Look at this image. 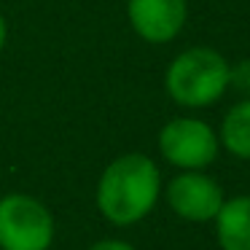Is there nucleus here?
<instances>
[{"label": "nucleus", "instance_id": "f257e3e1", "mask_svg": "<svg viewBox=\"0 0 250 250\" xmlns=\"http://www.w3.org/2000/svg\"><path fill=\"white\" fill-rule=\"evenodd\" d=\"M162 196V172L146 153H121L103 169L94 188L100 215L113 226L140 223Z\"/></svg>", "mask_w": 250, "mask_h": 250}, {"label": "nucleus", "instance_id": "1a4fd4ad", "mask_svg": "<svg viewBox=\"0 0 250 250\" xmlns=\"http://www.w3.org/2000/svg\"><path fill=\"white\" fill-rule=\"evenodd\" d=\"M229 89L239 92L242 97H250V57L248 60H239L237 65H231V73H229Z\"/></svg>", "mask_w": 250, "mask_h": 250}, {"label": "nucleus", "instance_id": "20e7f679", "mask_svg": "<svg viewBox=\"0 0 250 250\" xmlns=\"http://www.w3.org/2000/svg\"><path fill=\"white\" fill-rule=\"evenodd\" d=\"M218 132L194 116L169 119L159 129V153L167 164L183 169H205L218 159Z\"/></svg>", "mask_w": 250, "mask_h": 250}, {"label": "nucleus", "instance_id": "39448f33", "mask_svg": "<svg viewBox=\"0 0 250 250\" xmlns=\"http://www.w3.org/2000/svg\"><path fill=\"white\" fill-rule=\"evenodd\" d=\"M167 205L178 218L191 223H207L215 221L218 210L223 207L226 196L215 178L205 169H183L167 183Z\"/></svg>", "mask_w": 250, "mask_h": 250}, {"label": "nucleus", "instance_id": "7ed1b4c3", "mask_svg": "<svg viewBox=\"0 0 250 250\" xmlns=\"http://www.w3.org/2000/svg\"><path fill=\"white\" fill-rule=\"evenodd\" d=\"M54 215L30 194L0 196V250H49L54 242Z\"/></svg>", "mask_w": 250, "mask_h": 250}, {"label": "nucleus", "instance_id": "423d86ee", "mask_svg": "<svg viewBox=\"0 0 250 250\" xmlns=\"http://www.w3.org/2000/svg\"><path fill=\"white\" fill-rule=\"evenodd\" d=\"M126 19L137 38L151 46L169 43L188 19V0H126Z\"/></svg>", "mask_w": 250, "mask_h": 250}, {"label": "nucleus", "instance_id": "9b49d317", "mask_svg": "<svg viewBox=\"0 0 250 250\" xmlns=\"http://www.w3.org/2000/svg\"><path fill=\"white\" fill-rule=\"evenodd\" d=\"M6 41H8V24H6V17L0 14V51L6 49Z\"/></svg>", "mask_w": 250, "mask_h": 250}, {"label": "nucleus", "instance_id": "0eeeda50", "mask_svg": "<svg viewBox=\"0 0 250 250\" xmlns=\"http://www.w3.org/2000/svg\"><path fill=\"white\" fill-rule=\"evenodd\" d=\"M215 239L221 250H250V194L223 202L215 215Z\"/></svg>", "mask_w": 250, "mask_h": 250}, {"label": "nucleus", "instance_id": "9d476101", "mask_svg": "<svg viewBox=\"0 0 250 250\" xmlns=\"http://www.w3.org/2000/svg\"><path fill=\"white\" fill-rule=\"evenodd\" d=\"M86 250H137V248L129 242H124V239H100V242L89 245Z\"/></svg>", "mask_w": 250, "mask_h": 250}, {"label": "nucleus", "instance_id": "6e6552de", "mask_svg": "<svg viewBox=\"0 0 250 250\" xmlns=\"http://www.w3.org/2000/svg\"><path fill=\"white\" fill-rule=\"evenodd\" d=\"M218 143L237 159H250V97H242L226 110L218 129Z\"/></svg>", "mask_w": 250, "mask_h": 250}, {"label": "nucleus", "instance_id": "f03ea898", "mask_svg": "<svg viewBox=\"0 0 250 250\" xmlns=\"http://www.w3.org/2000/svg\"><path fill=\"white\" fill-rule=\"evenodd\" d=\"M231 65L226 57L207 46H191L169 62L164 89L180 108H207L229 92Z\"/></svg>", "mask_w": 250, "mask_h": 250}]
</instances>
